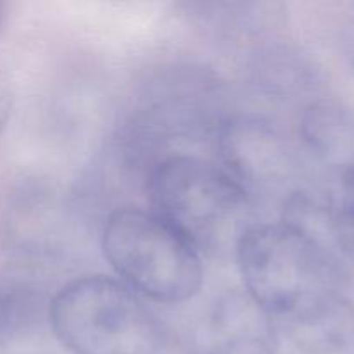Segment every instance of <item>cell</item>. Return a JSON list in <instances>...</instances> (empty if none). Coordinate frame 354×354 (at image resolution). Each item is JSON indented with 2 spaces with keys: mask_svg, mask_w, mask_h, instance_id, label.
Here are the masks:
<instances>
[{
  "mask_svg": "<svg viewBox=\"0 0 354 354\" xmlns=\"http://www.w3.org/2000/svg\"><path fill=\"white\" fill-rule=\"evenodd\" d=\"M244 289L282 324L344 292V270L328 242L287 223H249L235 245Z\"/></svg>",
  "mask_w": 354,
  "mask_h": 354,
  "instance_id": "obj_1",
  "label": "cell"
},
{
  "mask_svg": "<svg viewBox=\"0 0 354 354\" xmlns=\"http://www.w3.org/2000/svg\"><path fill=\"white\" fill-rule=\"evenodd\" d=\"M52 330L73 354H161L165 325L121 280L80 277L62 286L48 310Z\"/></svg>",
  "mask_w": 354,
  "mask_h": 354,
  "instance_id": "obj_2",
  "label": "cell"
},
{
  "mask_svg": "<svg viewBox=\"0 0 354 354\" xmlns=\"http://www.w3.org/2000/svg\"><path fill=\"white\" fill-rule=\"evenodd\" d=\"M152 213L175 228L199 252L237 245L248 225V190L223 168L190 156H169L151 169Z\"/></svg>",
  "mask_w": 354,
  "mask_h": 354,
  "instance_id": "obj_3",
  "label": "cell"
},
{
  "mask_svg": "<svg viewBox=\"0 0 354 354\" xmlns=\"http://www.w3.org/2000/svg\"><path fill=\"white\" fill-rule=\"evenodd\" d=\"M102 251L124 286L156 303H183L203 286L201 252L152 211H114L104 228Z\"/></svg>",
  "mask_w": 354,
  "mask_h": 354,
  "instance_id": "obj_4",
  "label": "cell"
},
{
  "mask_svg": "<svg viewBox=\"0 0 354 354\" xmlns=\"http://www.w3.org/2000/svg\"><path fill=\"white\" fill-rule=\"evenodd\" d=\"M220 86L203 69H176L159 80L131 124L137 147H154L175 135L220 128Z\"/></svg>",
  "mask_w": 354,
  "mask_h": 354,
  "instance_id": "obj_5",
  "label": "cell"
},
{
  "mask_svg": "<svg viewBox=\"0 0 354 354\" xmlns=\"http://www.w3.org/2000/svg\"><path fill=\"white\" fill-rule=\"evenodd\" d=\"M190 348L194 354H277V324L248 290L228 289L194 327Z\"/></svg>",
  "mask_w": 354,
  "mask_h": 354,
  "instance_id": "obj_6",
  "label": "cell"
},
{
  "mask_svg": "<svg viewBox=\"0 0 354 354\" xmlns=\"http://www.w3.org/2000/svg\"><path fill=\"white\" fill-rule=\"evenodd\" d=\"M218 149L223 169L245 190L280 182L287 171L282 140L259 118H227L218 128Z\"/></svg>",
  "mask_w": 354,
  "mask_h": 354,
  "instance_id": "obj_7",
  "label": "cell"
},
{
  "mask_svg": "<svg viewBox=\"0 0 354 354\" xmlns=\"http://www.w3.org/2000/svg\"><path fill=\"white\" fill-rule=\"evenodd\" d=\"M306 354H339L354 342V304L344 292L322 299L282 322Z\"/></svg>",
  "mask_w": 354,
  "mask_h": 354,
  "instance_id": "obj_8",
  "label": "cell"
},
{
  "mask_svg": "<svg viewBox=\"0 0 354 354\" xmlns=\"http://www.w3.org/2000/svg\"><path fill=\"white\" fill-rule=\"evenodd\" d=\"M304 142L320 158L348 162L354 154V113L335 100H317L304 109L301 120Z\"/></svg>",
  "mask_w": 354,
  "mask_h": 354,
  "instance_id": "obj_9",
  "label": "cell"
},
{
  "mask_svg": "<svg viewBox=\"0 0 354 354\" xmlns=\"http://www.w3.org/2000/svg\"><path fill=\"white\" fill-rule=\"evenodd\" d=\"M328 216L335 249L354 261V165L342 171L335 194L328 199Z\"/></svg>",
  "mask_w": 354,
  "mask_h": 354,
  "instance_id": "obj_10",
  "label": "cell"
},
{
  "mask_svg": "<svg viewBox=\"0 0 354 354\" xmlns=\"http://www.w3.org/2000/svg\"><path fill=\"white\" fill-rule=\"evenodd\" d=\"M35 299L23 287L0 282V346L12 341L33 317Z\"/></svg>",
  "mask_w": 354,
  "mask_h": 354,
  "instance_id": "obj_11",
  "label": "cell"
},
{
  "mask_svg": "<svg viewBox=\"0 0 354 354\" xmlns=\"http://www.w3.org/2000/svg\"><path fill=\"white\" fill-rule=\"evenodd\" d=\"M3 19H6V3L0 2V30L3 26Z\"/></svg>",
  "mask_w": 354,
  "mask_h": 354,
  "instance_id": "obj_12",
  "label": "cell"
},
{
  "mask_svg": "<svg viewBox=\"0 0 354 354\" xmlns=\"http://www.w3.org/2000/svg\"><path fill=\"white\" fill-rule=\"evenodd\" d=\"M0 123H2V120H0Z\"/></svg>",
  "mask_w": 354,
  "mask_h": 354,
  "instance_id": "obj_13",
  "label": "cell"
}]
</instances>
